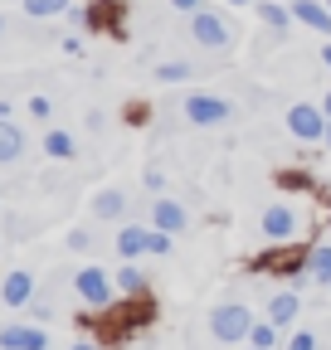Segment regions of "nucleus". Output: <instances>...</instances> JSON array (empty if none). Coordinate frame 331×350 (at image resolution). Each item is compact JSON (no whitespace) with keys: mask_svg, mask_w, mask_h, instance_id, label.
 <instances>
[{"mask_svg":"<svg viewBox=\"0 0 331 350\" xmlns=\"http://www.w3.org/2000/svg\"><path fill=\"white\" fill-rule=\"evenodd\" d=\"M210 331H215V340H248V331H254V317H248V306H239V301H229V306H215L210 312Z\"/></svg>","mask_w":331,"mask_h":350,"instance_id":"f257e3e1","label":"nucleus"},{"mask_svg":"<svg viewBox=\"0 0 331 350\" xmlns=\"http://www.w3.org/2000/svg\"><path fill=\"white\" fill-rule=\"evenodd\" d=\"M326 126H331V117L321 112V107H312V103H297V107H287V131H293L297 142H326Z\"/></svg>","mask_w":331,"mask_h":350,"instance_id":"f03ea898","label":"nucleus"},{"mask_svg":"<svg viewBox=\"0 0 331 350\" xmlns=\"http://www.w3.org/2000/svg\"><path fill=\"white\" fill-rule=\"evenodd\" d=\"M185 122L195 126H220V122H234V107L224 98H210V93H190L185 98Z\"/></svg>","mask_w":331,"mask_h":350,"instance_id":"7ed1b4c3","label":"nucleus"},{"mask_svg":"<svg viewBox=\"0 0 331 350\" xmlns=\"http://www.w3.org/2000/svg\"><path fill=\"white\" fill-rule=\"evenodd\" d=\"M73 292H78V301H88V306H107L112 301V278L103 268H78L73 273Z\"/></svg>","mask_w":331,"mask_h":350,"instance_id":"20e7f679","label":"nucleus"},{"mask_svg":"<svg viewBox=\"0 0 331 350\" xmlns=\"http://www.w3.org/2000/svg\"><path fill=\"white\" fill-rule=\"evenodd\" d=\"M297 229H302V219H297L293 204H268V209H263V234H268V243H293Z\"/></svg>","mask_w":331,"mask_h":350,"instance_id":"39448f33","label":"nucleus"},{"mask_svg":"<svg viewBox=\"0 0 331 350\" xmlns=\"http://www.w3.org/2000/svg\"><path fill=\"white\" fill-rule=\"evenodd\" d=\"M190 34H195V44H204V49H229V25L220 15H210V10L190 15Z\"/></svg>","mask_w":331,"mask_h":350,"instance_id":"423d86ee","label":"nucleus"},{"mask_svg":"<svg viewBox=\"0 0 331 350\" xmlns=\"http://www.w3.org/2000/svg\"><path fill=\"white\" fill-rule=\"evenodd\" d=\"M0 350H49L44 326H0Z\"/></svg>","mask_w":331,"mask_h":350,"instance_id":"0eeeda50","label":"nucleus"},{"mask_svg":"<svg viewBox=\"0 0 331 350\" xmlns=\"http://www.w3.org/2000/svg\"><path fill=\"white\" fill-rule=\"evenodd\" d=\"M293 20L317 34H331V5H321V0H293Z\"/></svg>","mask_w":331,"mask_h":350,"instance_id":"6e6552de","label":"nucleus"},{"mask_svg":"<svg viewBox=\"0 0 331 350\" xmlns=\"http://www.w3.org/2000/svg\"><path fill=\"white\" fill-rule=\"evenodd\" d=\"M259 268H268V273H282V278H302V273H307V253H302V248L268 253V258H259Z\"/></svg>","mask_w":331,"mask_h":350,"instance_id":"1a4fd4ad","label":"nucleus"},{"mask_svg":"<svg viewBox=\"0 0 331 350\" xmlns=\"http://www.w3.org/2000/svg\"><path fill=\"white\" fill-rule=\"evenodd\" d=\"M151 219H156V229H166V234H181V229L190 224V214H185L176 200H156V204H151Z\"/></svg>","mask_w":331,"mask_h":350,"instance_id":"9d476101","label":"nucleus"},{"mask_svg":"<svg viewBox=\"0 0 331 350\" xmlns=\"http://www.w3.org/2000/svg\"><path fill=\"white\" fill-rule=\"evenodd\" d=\"M25 156V131L10 122V117H0V165H10Z\"/></svg>","mask_w":331,"mask_h":350,"instance_id":"9b49d317","label":"nucleus"},{"mask_svg":"<svg viewBox=\"0 0 331 350\" xmlns=\"http://www.w3.org/2000/svg\"><path fill=\"white\" fill-rule=\"evenodd\" d=\"M34 297V278L29 273H10L5 282H0V301H5V306H25Z\"/></svg>","mask_w":331,"mask_h":350,"instance_id":"f8f14e48","label":"nucleus"},{"mask_svg":"<svg viewBox=\"0 0 331 350\" xmlns=\"http://www.w3.org/2000/svg\"><path fill=\"white\" fill-rule=\"evenodd\" d=\"M307 282H321V287H331V243H317L312 253H307V273H302Z\"/></svg>","mask_w":331,"mask_h":350,"instance_id":"ddd939ff","label":"nucleus"},{"mask_svg":"<svg viewBox=\"0 0 331 350\" xmlns=\"http://www.w3.org/2000/svg\"><path fill=\"white\" fill-rule=\"evenodd\" d=\"M117 253H122V258H142V253H151V229H137V224L122 229V234H117Z\"/></svg>","mask_w":331,"mask_h":350,"instance_id":"4468645a","label":"nucleus"},{"mask_svg":"<svg viewBox=\"0 0 331 350\" xmlns=\"http://www.w3.org/2000/svg\"><path fill=\"white\" fill-rule=\"evenodd\" d=\"M117 287L127 292V297H146V287H151V282H146V273L137 268V258H127V262H122V273H117Z\"/></svg>","mask_w":331,"mask_h":350,"instance_id":"2eb2a0df","label":"nucleus"},{"mask_svg":"<svg viewBox=\"0 0 331 350\" xmlns=\"http://www.w3.org/2000/svg\"><path fill=\"white\" fill-rule=\"evenodd\" d=\"M268 321L293 326V321H297V292H278V297L268 301Z\"/></svg>","mask_w":331,"mask_h":350,"instance_id":"dca6fc26","label":"nucleus"},{"mask_svg":"<svg viewBox=\"0 0 331 350\" xmlns=\"http://www.w3.org/2000/svg\"><path fill=\"white\" fill-rule=\"evenodd\" d=\"M44 151H49L54 161H73V156H78V142L68 137V131H49V137H44Z\"/></svg>","mask_w":331,"mask_h":350,"instance_id":"f3484780","label":"nucleus"},{"mask_svg":"<svg viewBox=\"0 0 331 350\" xmlns=\"http://www.w3.org/2000/svg\"><path fill=\"white\" fill-rule=\"evenodd\" d=\"M73 5V0H25V15L29 20H54V15H64Z\"/></svg>","mask_w":331,"mask_h":350,"instance_id":"a211bd4d","label":"nucleus"},{"mask_svg":"<svg viewBox=\"0 0 331 350\" xmlns=\"http://www.w3.org/2000/svg\"><path fill=\"white\" fill-rule=\"evenodd\" d=\"M259 15H263L268 29H287V25H293V5H278V0H263Z\"/></svg>","mask_w":331,"mask_h":350,"instance_id":"6ab92c4d","label":"nucleus"},{"mask_svg":"<svg viewBox=\"0 0 331 350\" xmlns=\"http://www.w3.org/2000/svg\"><path fill=\"white\" fill-rule=\"evenodd\" d=\"M122 209H127V200H122L117 190H103V195L93 200V214H98V219H122Z\"/></svg>","mask_w":331,"mask_h":350,"instance_id":"aec40b11","label":"nucleus"},{"mask_svg":"<svg viewBox=\"0 0 331 350\" xmlns=\"http://www.w3.org/2000/svg\"><path fill=\"white\" fill-rule=\"evenodd\" d=\"M248 345L273 350V345H278V321H254V331H248Z\"/></svg>","mask_w":331,"mask_h":350,"instance_id":"412c9836","label":"nucleus"},{"mask_svg":"<svg viewBox=\"0 0 331 350\" xmlns=\"http://www.w3.org/2000/svg\"><path fill=\"white\" fill-rule=\"evenodd\" d=\"M156 78H161V83H185V78H190V64H161Z\"/></svg>","mask_w":331,"mask_h":350,"instance_id":"4be33fe9","label":"nucleus"},{"mask_svg":"<svg viewBox=\"0 0 331 350\" xmlns=\"http://www.w3.org/2000/svg\"><path fill=\"white\" fill-rule=\"evenodd\" d=\"M287 350H317V336L312 331H297L293 340H287Z\"/></svg>","mask_w":331,"mask_h":350,"instance_id":"5701e85b","label":"nucleus"},{"mask_svg":"<svg viewBox=\"0 0 331 350\" xmlns=\"http://www.w3.org/2000/svg\"><path fill=\"white\" fill-rule=\"evenodd\" d=\"M88 243H93V239H88V234H83V229H73V234H68V248H73V253H83V248H88Z\"/></svg>","mask_w":331,"mask_h":350,"instance_id":"b1692460","label":"nucleus"},{"mask_svg":"<svg viewBox=\"0 0 331 350\" xmlns=\"http://www.w3.org/2000/svg\"><path fill=\"white\" fill-rule=\"evenodd\" d=\"M29 117H49V98H29Z\"/></svg>","mask_w":331,"mask_h":350,"instance_id":"393cba45","label":"nucleus"},{"mask_svg":"<svg viewBox=\"0 0 331 350\" xmlns=\"http://www.w3.org/2000/svg\"><path fill=\"white\" fill-rule=\"evenodd\" d=\"M171 5H176V10H185V15H195V10H200V0H171Z\"/></svg>","mask_w":331,"mask_h":350,"instance_id":"a878e982","label":"nucleus"},{"mask_svg":"<svg viewBox=\"0 0 331 350\" xmlns=\"http://www.w3.org/2000/svg\"><path fill=\"white\" fill-rule=\"evenodd\" d=\"M321 59H326V68H331V44H321Z\"/></svg>","mask_w":331,"mask_h":350,"instance_id":"bb28decb","label":"nucleus"},{"mask_svg":"<svg viewBox=\"0 0 331 350\" xmlns=\"http://www.w3.org/2000/svg\"><path fill=\"white\" fill-rule=\"evenodd\" d=\"M73 350H98V345H93V340H78V345H73Z\"/></svg>","mask_w":331,"mask_h":350,"instance_id":"cd10ccee","label":"nucleus"},{"mask_svg":"<svg viewBox=\"0 0 331 350\" xmlns=\"http://www.w3.org/2000/svg\"><path fill=\"white\" fill-rule=\"evenodd\" d=\"M321 112H326V117H331V93H326V103H321Z\"/></svg>","mask_w":331,"mask_h":350,"instance_id":"c85d7f7f","label":"nucleus"},{"mask_svg":"<svg viewBox=\"0 0 331 350\" xmlns=\"http://www.w3.org/2000/svg\"><path fill=\"white\" fill-rule=\"evenodd\" d=\"M0 117H10V107H5V103H0Z\"/></svg>","mask_w":331,"mask_h":350,"instance_id":"c756f323","label":"nucleus"},{"mask_svg":"<svg viewBox=\"0 0 331 350\" xmlns=\"http://www.w3.org/2000/svg\"><path fill=\"white\" fill-rule=\"evenodd\" d=\"M229 5H248V0H229Z\"/></svg>","mask_w":331,"mask_h":350,"instance_id":"7c9ffc66","label":"nucleus"},{"mask_svg":"<svg viewBox=\"0 0 331 350\" xmlns=\"http://www.w3.org/2000/svg\"><path fill=\"white\" fill-rule=\"evenodd\" d=\"M326 146H331V126H326Z\"/></svg>","mask_w":331,"mask_h":350,"instance_id":"2f4dec72","label":"nucleus"},{"mask_svg":"<svg viewBox=\"0 0 331 350\" xmlns=\"http://www.w3.org/2000/svg\"><path fill=\"white\" fill-rule=\"evenodd\" d=\"M0 34H5V20H0Z\"/></svg>","mask_w":331,"mask_h":350,"instance_id":"473e14b6","label":"nucleus"},{"mask_svg":"<svg viewBox=\"0 0 331 350\" xmlns=\"http://www.w3.org/2000/svg\"><path fill=\"white\" fill-rule=\"evenodd\" d=\"M248 350H259V345H248Z\"/></svg>","mask_w":331,"mask_h":350,"instance_id":"72a5a7b5","label":"nucleus"},{"mask_svg":"<svg viewBox=\"0 0 331 350\" xmlns=\"http://www.w3.org/2000/svg\"><path fill=\"white\" fill-rule=\"evenodd\" d=\"M326 5H331V0H326Z\"/></svg>","mask_w":331,"mask_h":350,"instance_id":"f704fd0d","label":"nucleus"}]
</instances>
